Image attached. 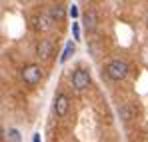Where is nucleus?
<instances>
[{
	"instance_id": "14",
	"label": "nucleus",
	"mask_w": 148,
	"mask_h": 142,
	"mask_svg": "<svg viewBox=\"0 0 148 142\" xmlns=\"http://www.w3.org/2000/svg\"><path fill=\"white\" fill-rule=\"evenodd\" d=\"M68 12H70V16H72V18H76V16H78V6H76V4H72V6L68 8Z\"/></svg>"
},
{
	"instance_id": "6",
	"label": "nucleus",
	"mask_w": 148,
	"mask_h": 142,
	"mask_svg": "<svg viewBox=\"0 0 148 142\" xmlns=\"http://www.w3.org/2000/svg\"><path fill=\"white\" fill-rule=\"evenodd\" d=\"M52 52H54V40L52 38H42L36 46V56L40 60H48L52 56Z\"/></svg>"
},
{
	"instance_id": "11",
	"label": "nucleus",
	"mask_w": 148,
	"mask_h": 142,
	"mask_svg": "<svg viewBox=\"0 0 148 142\" xmlns=\"http://www.w3.org/2000/svg\"><path fill=\"white\" fill-rule=\"evenodd\" d=\"M72 54H74V42H68V44L64 46V52H62V56H60V62L64 64V62H66V60H68Z\"/></svg>"
},
{
	"instance_id": "15",
	"label": "nucleus",
	"mask_w": 148,
	"mask_h": 142,
	"mask_svg": "<svg viewBox=\"0 0 148 142\" xmlns=\"http://www.w3.org/2000/svg\"><path fill=\"white\" fill-rule=\"evenodd\" d=\"M32 142H42V140H40V134H38V132H34V136H32Z\"/></svg>"
},
{
	"instance_id": "5",
	"label": "nucleus",
	"mask_w": 148,
	"mask_h": 142,
	"mask_svg": "<svg viewBox=\"0 0 148 142\" xmlns=\"http://www.w3.org/2000/svg\"><path fill=\"white\" fill-rule=\"evenodd\" d=\"M52 24H54V20L50 18L48 12L36 14V16L32 18V26H34V30H38V32H48L50 28H52Z\"/></svg>"
},
{
	"instance_id": "8",
	"label": "nucleus",
	"mask_w": 148,
	"mask_h": 142,
	"mask_svg": "<svg viewBox=\"0 0 148 142\" xmlns=\"http://www.w3.org/2000/svg\"><path fill=\"white\" fill-rule=\"evenodd\" d=\"M48 14H50V18L54 20V22H60V20H64V16H66V6L64 4H52L48 8Z\"/></svg>"
},
{
	"instance_id": "3",
	"label": "nucleus",
	"mask_w": 148,
	"mask_h": 142,
	"mask_svg": "<svg viewBox=\"0 0 148 142\" xmlns=\"http://www.w3.org/2000/svg\"><path fill=\"white\" fill-rule=\"evenodd\" d=\"M90 72L86 70V68H76L72 72V86L76 92H84V90H88V86H90Z\"/></svg>"
},
{
	"instance_id": "13",
	"label": "nucleus",
	"mask_w": 148,
	"mask_h": 142,
	"mask_svg": "<svg viewBox=\"0 0 148 142\" xmlns=\"http://www.w3.org/2000/svg\"><path fill=\"white\" fill-rule=\"evenodd\" d=\"M72 34H74V40H80V26L76 22H72Z\"/></svg>"
},
{
	"instance_id": "1",
	"label": "nucleus",
	"mask_w": 148,
	"mask_h": 142,
	"mask_svg": "<svg viewBox=\"0 0 148 142\" xmlns=\"http://www.w3.org/2000/svg\"><path fill=\"white\" fill-rule=\"evenodd\" d=\"M106 76L114 82H120L128 76V64L126 60H120V58H114L106 64Z\"/></svg>"
},
{
	"instance_id": "12",
	"label": "nucleus",
	"mask_w": 148,
	"mask_h": 142,
	"mask_svg": "<svg viewBox=\"0 0 148 142\" xmlns=\"http://www.w3.org/2000/svg\"><path fill=\"white\" fill-rule=\"evenodd\" d=\"M8 138L12 142H20V132H18L16 128H10V130H8Z\"/></svg>"
},
{
	"instance_id": "4",
	"label": "nucleus",
	"mask_w": 148,
	"mask_h": 142,
	"mask_svg": "<svg viewBox=\"0 0 148 142\" xmlns=\"http://www.w3.org/2000/svg\"><path fill=\"white\" fill-rule=\"evenodd\" d=\"M68 110H70V98H68V94L58 92L54 96V114L58 118H64L68 114Z\"/></svg>"
},
{
	"instance_id": "10",
	"label": "nucleus",
	"mask_w": 148,
	"mask_h": 142,
	"mask_svg": "<svg viewBox=\"0 0 148 142\" xmlns=\"http://www.w3.org/2000/svg\"><path fill=\"white\" fill-rule=\"evenodd\" d=\"M88 50H90V54H92L94 58H98L100 54H102V44H100V40H90V42H88Z\"/></svg>"
},
{
	"instance_id": "2",
	"label": "nucleus",
	"mask_w": 148,
	"mask_h": 142,
	"mask_svg": "<svg viewBox=\"0 0 148 142\" xmlns=\"http://www.w3.org/2000/svg\"><path fill=\"white\" fill-rule=\"evenodd\" d=\"M42 76H44V70H42L40 64H26L24 68L20 70V78L28 86H36L42 80Z\"/></svg>"
},
{
	"instance_id": "7",
	"label": "nucleus",
	"mask_w": 148,
	"mask_h": 142,
	"mask_svg": "<svg viewBox=\"0 0 148 142\" xmlns=\"http://www.w3.org/2000/svg\"><path fill=\"white\" fill-rule=\"evenodd\" d=\"M82 24H84L86 32H94V30H96V24H98V14H96V10L88 8V10L82 14Z\"/></svg>"
},
{
	"instance_id": "9",
	"label": "nucleus",
	"mask_w": 148,
	"mask_h": 142,
	"mask_svg": "<svg viewBox=\"0 0 148 142\" xmlns=\"http://www.w3.org/2000/svg\"><path fill=\"white\" fill-rule=\"evenodd\" d=\"M118 114H120V120L122 122H130V120H134V116H136V108L132 104H122L118 108Z\"/></svg>"
}]
</instances>
